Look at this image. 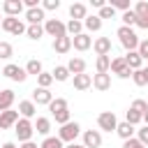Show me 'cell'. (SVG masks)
<instances>
[{
	"label": "cell",
	"mask_w": 148,
	"mask_h": 148,
	"mask_svg": "<svg viewBox=\"0 0 148 148\" xmlns=\"http://www.w3.org/2000/svg\"><path fill=\"white\" fill-rule=\"evenodd\" d=\"M132 81H134V86H139V88L148 83V81H146V74H143V67H141V69H134V72H132Z\"/></svg>",
	"instance_id": "39"
},
{
	"label": "cell",
	"mask_w": 148,
	"mask_h": 148,
	"mask_svg": "<svg viewBox=\"0 0 148 148\" xmlns=\"http://www.w3.org/2000/svg\"><path fill=\"white\" fill-rule=\"evenodd\" d=\"M51 76H53V81H67L72 74H69V69H67V65H56L53 67V72H51Z\"/></svg>",
	"instance_id": "32"
},
{
	"label": "cell",
	"mask_w": 148,
	"mask_h": 148,
	"mask_svg": "<svg viewBox=\"0 0 148 148\" xmlns=\"http://www.w3.org/2000/svg\"><path fill=\"white\" fill-rule=\"evenodd\" d=\"M0 148H18V146H16V143H12V141H5Z\"/></svg>",
	"instance_id": "49"
},
{
	"label": "cell",
	"mask_w": 148,
	"mask_h": 148,
	"mask_svg": "<svg viewBox=\"0 0 148 148\" xmlns=\"http://www.w3.org/2000/svg\"><path fill=\"white\" fill-rule=\"evenodd\" d=\"M97 127H99V132H116V127H118L116 113L113 111H102L97 116Z\"/></svg>",
	"instance_id": "5"
},
{
	"label": "cell",
	"mask_w": 148,
	"mask_h": 148,
	"mask_svg": "<svg viewBox=\"0 0 148 148\" xmlns=\"http://www.w3.org/2000/svg\"><path fill=\"white\" fill-rule=\"evenodd\" d=\"M72 46H74L76 51H88V49L92 46V37H90L88 32H81V35L72 37Z\"/></svg>",
	"instance_id": "15"
},
{
	"label": "cell",
	"mask_w": 148,
	"mask_h": 148,
	"mask_svg": "<svg viewBox=\"0 0 148 148\" xmlns=\"http://www.w3.org/2000/svg\"><path fill=\"white\" fill-rule=\"evenodd\" d=\"M109 67H111V56H97V60H95L97 74H109Z\"/></svg>",
	"instance_id": "31"
},
{
	"label": "cell",
	"mask_w": 148,
	"mask_h": 148,
	"mask_svg": "<svg viewBox=\"0 0 148 148\" xmlns=\"http://www.w3.org/2000/svg\"><path fill=\"white\" fill-rule=\"evenodd\" d=\"M39 148H65V143L58 136H44V141L39 143Z\"/></svg>",
	"instance_id": "34"
},
{
	"label": "cell",
	"mask_w": 148,
	"mask_h": 148,
	"mask_svg": "<svg viewBox=\"0 0 148 148\" xmlns=\"http://www.w3.org/2000/svg\"><path fill=\"white\" fill-rule=\"evenodd\" d=\"M123 148H146V146H143V143H141V141L134 136V139H127V141H123Z\"/></svg>",
	"instance_id": "46"
},
{
	"label": "cell",
	"mask_w": 148,
	"mask_h": 148,
	"mask_svg": "<svg viewBox=\"0 0 148 148\" xmlns=\"http://www.w3.org/2000/svg\"><path fill=\"white\" fill-rule=\"evenodd\" d=\"M90 5H92V7H97V9H102V7H104V5H106V2H104V0H92V2H90Z\"/></svg>",
	"instance_id": "47"
},
{
	"label": "cell",
	"mask_w": 148,
	"mask_h": 148,
	"mask_svg": "<svg viewBox=\"0 0 148 148\" xmlns=\"http://www.w3.org/2000/svg\"><path fill=\"white\" fill-rule=\"evenodd\" d=\"M106 5H111L113 9H120V12H130V9H132L130 0H109Z\"/></svg>",
	"instance_id": "38"
},
{
	"label": "cell",
	"mask_w": 148,
	"mask_h": 148,
	"mask_svg": "<svg viewBox=\"0 0 148 148\" xmlns=\"http://www.w3.org/2000/svg\"><path fill=\"white\" fill-rule=\"evenodd\" d=\"M67 69H69L72 76H74V74H83V72H86V60H83V58H69Z\"/></svg>",
	"instance_id": "29"
},
{
	"label": "cell",
	"mask_w": 148,
	"mask_h": 148,
	"mask_svg": "<svg viewBox=\"0 0 148 148\" xmlns=\"http://www.w3.org/2000/svg\"><path fill=\"white\" fill-rule=\"evenodd\" d=\"M136 139H139L143 146H148V125H143L141 130H136Z\"/></svg>",
	"instance_id": "45"
},
{
	"label": "cell",
	"mask_w": 148,
	"mask_h": 148,
	"mask_svg": "<svg viewBox=\"0 0 148 148\" xmlns=\"http://www.w3.org/2000/svg\"><path fill=\"white\" fill-rule=\"evenodd\" d=\"M0 28L5 30V32H9V35H25V23L21 21V18H16V16H5L2 18V23H0Z\"/></svg>",
	"instance_id": "4"
},
{
	"label": "cell",
	"mask_w": 148,
	"mask_h": 148,
	"mask_svg": "<svg viewBox=\"0 0 148 148\" xmlns=\"http://www.w3.org/2000/svg\"><path fill=\"white\" fill-rule=\"evenodd\" d=\"M120 21H123L125 28H134V25H136V14H134L132 9H130V12H123V14H120Z\"/></svg>",
	"instance_id": "35"
},
{
	"label": "cell",
	"mask_w": 148,
	"mask_h": 148,
	"mask_svg": "<svg viewBox=\"0 0 148 148\" xmlns=\"http://www.w3.org/2000/svg\"><path fill=\"white\" fill-rule=\"evenodd\" d=\"M14 99H16V95H14V90H9V88H5V90H0V111H7V109H12V104H14Z\"/></svg>",
	"instance_id": "26"
},
{
	"label": "cell",
	"mask_w": 148,
	"mask_h": 148,
	"mask_svg": "<svg viewBox=\"0 0 148 148\" xmlns=\"http://www.w3.org/2000/svg\"><path fill=\"white\" fill-rule=\"evenodd\" d=\"M12 56H14V46L9 42H2L0 39V60H9Z\"/></svg>",
	"instance_id": "36"
},
{
	"label": "cell",
	"mask_w": 148,
	"mask_h": 148,
	"mask_svg": "<svg viewBox=\"0 0 148 148\" xmlns=\"http://www.w3.org/2000/svg\"><path fill=\"white\" fill-rule=\"evenodd\" d=\"M83 146L86 148H99L102 146V132L99 130H86L83 132Z\"/></svg>",
	"instance_id": "13"
},
{
	"label": "cell",
	"mask_w": 148,
	"mask_h": 148,
	"mask_svg": "<svg viewBox=\"0 0 148 148\" xmlns=\"http://www.w3.org/2000/svg\"><path fill=\"white\" fill-rule=\"evenodd\" d=\"M18 148H39V146H37V143H32V141H25V143H21Z\"/></svg>",
	"instance_id": "48"
},
{
	"label": "cell",
	"mask_w": 148,
	"mask_h": 148,
	"mask_svg": "<svg viewBox=\"0 0 148 148\" xmlns=\"http://www.w3.org/2000/svg\"><path fill=\"white\" fill-rule=\"evenodd\" d=\"M18 118H21V116H18V111H14V109L0 111V130H12Z\"/></svg>",
	"instance_id": "12"
},
{
	"label": "cell",
	"mask_w": 148,
	"mask_h": 148,
	"mask_svg": "<svg viewBox=\"0 0 148 148\" xmlns=\"http://www.w3.org/2000/svg\"><path fill=\"white\" fill-rule=\"evenodd\" d=\"M132 12L136 14V28L148 30V2H146V0H139V2L132 7Z\"/></svg>",
	"instance_id": "9"
},
{
	"label": "cell",
	"mask_w": 148,
	"mask_h": 148,
	"mask_svg": "<svg viewBox=\"0 0 148 148\" xmlns=\"http://www.w3.org/2000/svg\"><path fill=\"white\" fill-rule=\"evenodd\" d=\"M116 37L120 39V44H123V49L125 51H136V46H139V35L134 32V28H125V25H120L118 30H116Z\"/></svg>",
	"instance_id": "1"
},
{
	"label": "cell",
	"mask_w": 148,
	"mask_h": 148,
	"mask_svg": "<svg viewBox=\"0 0 148 148\" xmlns=\"http://www.w3.org/2000/svg\"><path fill=\"white\" fill-rule=\"evenodd\" d=\"M86 16H88V7H86L83 2H72V5H69V18L83 21Z\"/></svg>",
	"instance_id": "20"
},
{
	"label": "cell",
	"mask_w": 148,
	"mask_h": 148,
	"mask_svg": "<svg viewBox=\"0 0 148 148\" xmlns=\"http://www.w3.org/2000/svg\"><path fill=\"white\" fill-rule=\"evenodd\" d=\"M109 72H111V74H116L118 79H132V69L127 67V62H125V58H123V56L111 58V67H109Z\"/></svg>",
	"instance_id": "7"
},
{
	"label": "cell",
	"mask_w": 148,
	"mask_h": 148,
	"mask_svg": "<svg viewBox=\"0 0 148 148\" xmlns=\"http://www.w3.org/2000/svg\"><path fill=\"white\" fill-rule=\"evenodd\" d=\"M25 35H28V39L39 42L42 35H44V25H28V28H25Z\"/></svg>",
	"instance_id": "33"
},
{
	"label": "cell",
	"mask_w": 148,
	"mask_h": 148,
	"mask_svg": "<svg viewBox=\"0 0 148 148\" xmlns=\"http://www.w3.org/2000/svg\"><path fill=\"white\" fill-rule=\"evenodd\" d=\"M141 120H143V116H141L139 111H134V109H130V111L125 113V123H130V125H134V127H136Z\"/></svg>",
	"instance_id": "37"
},
{
	"label": "cell",
	"mask_w": 148,
	"mask_h": 148,
	"mask_svg": "<svg viewBox=\"0 0 148 148\" xmlns=\"http://www.w3.org/2000/svg\"><path fill=\"white\" fill-rule=\"evenodd\" d=\"M136 53L141 56V60H148V39H141V42H139Z\"/></svg>",
	"instance_id": "43"
},
{
	"label": "cell",
	"mask_w": 148,
	"mask_h": 148,
	"mask_svg": "<svg viewBox=\"0 0 148 148\" xmlns=\"http://www.w3.org/2000/svg\"><path fill=\"white\" fill-rule=\"evenodd\" d=\"M53 51L56 53H69L72 51V37L69 35H65V37H58V39H53Z\"/></svg>",
	"instance_id": "21"
},
{
	"label": "cell",
	"mask_w": 148,
	"mask_h": 148,
	"mask_svg": "<svg viewBox=\"0 0 148 148\" xmlns=\"http://www.w3.org/2000/svg\"><path fill=\"white\" fill-rule=\"evenodd\" d=\"M51 99H53V92L49 90V88H35L32 90V102H35V106H49L51 104Z\"/></svg>",
	"instance_id": "10"
},
{
	"label": "cell",
	"mask_w": 148,
	"mask_h": 148,
	"mask_svg": "<svg viewBox=\"0 0 148 148\" xmlns=\"http://www.w3.org/2000/svg\"><path fill=\"white\" fill-rule=\"evenodd\" d=\"M65 148H86V146H83V143H76V141H74V143H67Z\"/></svg>",
	"instance_id": "50"
},
{
	"label": "cell",
	"mask_w": 148,
	"mask_h": 148,
	"mask_svg": "<svg viewBox=\"0 0 148 148\" xmlns=\"http://www.w3.org/2000/svg\"><path fill=\"white\" fill-rule=\"evenodd\" d=\"M143 74H146V81H148V67H143Z\"/></svg>",
	"instance_id": "52"
},
{
	"label": "cell",
	"mask_w": 148,
	"mask_h": 148,
	"mask_svg": "<svg viewBox=\"0 0 148 148\" xmlns=\"http://www.w3.org/2000/svg\"><path fill=\"white\" fill-rule=\"evenodd\" d=\"M83 28H86L88 32H99V30H102V18H99L97 14H88V16L83 18Z\"/></svg>",
	"instance_id": "23"
},
{
	"label": "cell",
	"mask_w": 148,
	"mask_h": 148,
	"mask_svg": "<svg viewBox=\"0 0 148 148\" xmlns=\"http://www.w3.org/2000/svg\"><path fill=\"white\" fill-rule=\"evenodd\" d=\"M58 7H60V0H44L42 2V9L44 12H56Z\"/></svg>",
	"instance_id": "44"
},
{
	"label": "cell",
	"mask_w": 148,
	"mask_h": 148,
	"mask_svg": "<svg viewBox=\"0 0 148 148\" xmlns=\"http://www.w3.org/2000/svg\"><path fill=\"white\" fill-rule=\"evenodd\" d=\"M130 109H134V111H139V113H141V116H143V113H146V111H148V102H146V99H134V102H132V106H130Z\"/></svg>",
	"instance_id": "42"
},
{
	"label": "cell",
	"mask_w": 148,
	"mask_h": 148,
	"mask_svg": "<svg viewBox=\"0 0 148 148\" xmlns=\"http://www.w3.org/2000/svg\"><path fill=\"white\" fill-rule=\"evenodd\" d=\"M72 83H74V90H88L92 86V76L90 74H74L72 76Z\"/></svg>",
	"instance_id": "19"
},
{
	"label": "cell",
	"mask_w": 148,
	"mask_h": 148,
	"mask_svg": "<svg viewBox=\"0 0 148 148\" xmlns=\"http://www.w3.org/2000/svg\"><path fill=\"white\" fill-rule=\"evenodd\" d=\"M35 113H37V106H35V102L32 99H21L18 102V116L21 118H35Z\"/></svg>",
	"instance_id": "17"
},
{
	"label": "cell",
	"mask_w": 148,
	"mask_h": 148,
	"mask_svg": "<svg viewBox=\"0 0 148 148\" xmlns=\"http://www.w3.org/2000/svg\"><path fill=\"white\" fill-rule=\"evenodd\" d=\"M92 51H95L97 56H109V53H111V39H109V37H97V39L92 42Z\"/></svg>",
	"instance_id": "18"
},
{
	"label": "cell",
	"mask_w": 148,
	"mask_h": 148,
	"mask_svg": "<svg viewBox=\"0 0 148 148\" xmlns=\"http://www.w3.org/2000/svg\"><path fill=\"white\" fill-rule=\"evenodd\" d=\"M65 30H67V35H69V37L81 35V32H83V21H74V18H69V21L65 23Z\"/></svg>",
	"instance_id": "30"
},
{
	"label": "cell",
	"mask_w": 148,
	"mask_h": 148,
	"mask_svg": "<svg viewBox=\"0 0 148 148\" xmlns=\"http://www.w3.org/2000/svg\"><path fill=\"white\" fill-rule=\"evenodd\" d=\"M79 134H81V125H79L76 120H69V123L60 125V130H58V134H56V136H58L62 143H74Z\"/></svg>",
	"instance_id": "2"
},
{
	"label": "cell",
	"mask_w": 148,
	"mask_h": 148,
	"mask_svg": "<svg viewBox=\"0 0 148 148\" xmlns=\"http://www.w3.org/2000/svg\"><path fill=\"white\" fill-rule=\"evenodd\" d=\"M53 83V76H51V72H42L39 76H37V86L39 88H49Z\"/></svg>",
	"instance_id": "40"
},
{
	"label": "cell",
	"mask_w": 148,
	"mask_h": 148,
	"mask_svg": "<svg viewBox=\"0 0 148 148\" xmlns=\"http://www.w3.org/2000/svg\"><path fill=\"white\" fill-rule=\"evenodd\" d=\"M44 35H51L53 39H58V37H65V35H67V30H65V23H62L60 18H46V21H44Z\"/></svg>",
	"instance_id": "6"
},
{
	"label": "cell",
	"mask_w": 148,
	"mask_h": 148,
	"mask_svg": "<svg viewBox=\"0 0 148 148\" xmlns=\"http://www.w3.org/2000/svg\"><path fill=\"white\" fill-rule=\"evenodd\" d=\"M2 18H5V16H0V23H2Z\"/></svg>",
	"instance_id": "53"
},
{
	"label": "cell",
	"mask_w": 148,
	"mask_h": 148,
	"mask_svg": "<svg viewBox=\"0 0 148 148\" xmlns=\"http://www.w3.org/2000/svg\"><path fill=\"white\" fill-rule=\"evenodd\" d=\"M92 88L99 92H106L111 88V74H92Z\"/></svg>",
	"instance_id": "16"
},
{
	"label": "cell",
	"mask_w": 148,
	"mask_h": 148,
	"mask_svg": "<svg viewBox=\"0 0 148 148\" xmlns=\"http://www.w3.org/2000/svg\"><path fill=\"white\" fill-rule=\"evenodd\" d=\"M116 134H118L123 141H127V139H134V134H136V127L123 120V123H118V127H116Z\"/></svg>",
	"instance_id": "22"
},
{
	"label": "cell",
	"mask_w": 148,
	"mask_h": 148,
	"mask_svg": "<svg viewBox=\"0 0 148 148\" xmlns=\"http://www.w3.org/2000/svg\"><path fill=\"white\" fill-rule=\"evenodd\" d=\"M2 74H5L7 79H12V81H16V83H23V81L28 79V74H25V69H23V67H18V65H14V62H7V65L2 67Z\"/></svg>",
	"instance_id": "8"
},
{
	"label": "cell",
	"mask_w": 148,
	"mask_h": 148,
	"mask_svg": "<svg viewBox=\"0 0 148 148\" xmlns=\"http://www.w3.org/2000/svg\"><path fill=\"white\" fill-rule=\"evenodd\" d=\"M123 58H125V62H127V67H130L132 72H134V69H141V67H143V60H141V56H139L136 51H127V53H125Z\"/></svg>",
	"instance_id": "25"
},
{
	"label": "cell",
	"mask_w": 148,
	"mask_h": 148,
	"mask_svg": "<svg viewBox=\"0 0 148 148\" xmlns=\"http://www.w3.org/2000/svg\"><path fill=\"white\" fill-rule=\"evenodd\" d=\"M32 127H35V132H37V134L49 136V132H51V120H49L46 116H37V120L32 123Z\"/></svg>",
	"instance_id": "24"
},
{
	"label": "cell",
	"mask_w": 148,
	"mask_h": 148,
	"mask_svg": "<svg viewBox=\"0 0 148 148\" xmlns=\"http://www.w3.org/2000/svg\"><path fill=\"white\" fill-rule=\"evenodd\" d=\"M2 12H5V16H16L18 18V14L23 12V2L21 0H5L2 2Z\"/></svg>",
	"instance_id": "14"
},
{
	"label": "cell",
	"mask_w": 148,
	"mask_h": 148,
	"mask_svg": "<svg viewBox=\"0 0 148 148\" xmlns=\"http://www.w3.org/2000/svg\"><path fill=\"white\" fill-rule=\"evenodd\" d=\"M25 21H28V25H44L46 12L42 9V5L35 7V9H25Z\"/></svg>",
	"instance_id": "11"
},
{
	"label": "cell",
	"mask_w": 148,
	"mask_h": 148,
	"mask_svg": "<svg viewBox=\"0 0 148 148\" xmlns=\"http://www.w3.org/2000/svg\"><path fill=\"white\" fill-rule=\"evenodd\" d=\"M25 74H32V76H39L42 72H44V65H42V60H37V58H30L28 62H25Z\"/></svg>",
	"instance_id": "28"
},
{
	"label": "cell",
	"mask_w": 148,
	"mask_h": 148,
	"mask_svg": "<svg viewBox=\"0 0 148 148\" xmlns=\"http://www.w3.org/2000/svg\"><path fill=\"white\" fill-rule=\"evenodd\" d=\"M97 16H99L102 21H104V18H113V16H116V9H113L111 5H104V7L99 9V14H97Z\"/></svg>",
	"instance_id": "41"
},
{
	"label": "cell",
	"mask_w": 148,
	"mask_h": 148,
	"mask_svg": "<svg viewBox=\"0 0 148 148\" xmlns=\"http://www.w3.org/2000/svg\"><path fill=\"white\" fill-rule=\"evenodd\" d=\"M14 134H16V139H18L21 143L32 141V134H35L32 120H28V118H18V120H16V125H14Z\"/></svg>",
	"instance_id": "3"
},
{
	"label": "cell",
	"mask_w": 148,
	"mask_h": 148,
	"mask_svg": "<svg viewBox=\"0 0 148 148\" xmlns=\"http://www.w3.org/2000/svg\"><path fill=\"white\" fill-rule=\"evenodd\" d=\"M143 125H148V111L143 113Z\"/></svg>",
	"instance_id": "51"
},
{
	"label": "cell",
	"mask_w": 148,
	"mask_h": 148,
	"mask_svg": "<svg viewBox=\"0 0 148 148\" xmlns=\"http://www.w3.org/2000/svg\"><path fill=\"white\" fill-rule=\"evenodd\" d=\"M67 109H69V102H67L65 97H53L51 104H49L51 116H56V113H60V111H67Z\"/></svg>",
	"instance_id": "27"
}]
</instances>
